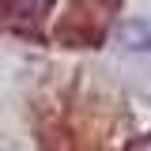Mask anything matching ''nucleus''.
Masks as SVG:
<instances>
[{"instance_id":"obj_1","label":"nucleus","mask_w":151,"mask_h":151,"mask_svg":"<svg viewBox=\"0 0 151 151\" xmlns=\"http://www.w3.org/2000/svg\"><path fill=\"white\" fill-rule=\"evenodd\" d=\"M121 45L132 53H151V19H129L121 27Z\"/></svg>"},{"instance_id":"obj_2","label":"nucleus","mask_w":151,"mask_h":151,"mask_svg":"<svg viewBox=\"0 0 151 151\" xmlns=\"http://www.w3.org/2000/svg\"><path fill=\"white\" fill-rule=\"evenodd\" d=\"M49 4L53 0H0V12L12 19H38V15H45Z\"/></svg>"}]
</instances>
